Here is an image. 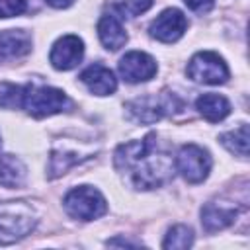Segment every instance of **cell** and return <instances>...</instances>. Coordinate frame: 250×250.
<instances>
[{
  "label": "cell",
  "instance_id": "obj_21",
  "mask_svg": "<svg viewBox=\"0 0 250 250\" xmlns=\"http://www.w3.org/2000/svg\"><path fill=\"white\" fill-rule=\"evenodd\" d=\"M184 2H186V6H188L189 10L199 12V14L209 12V10L213 8V4H215V0H184Z\"/></svg>",
  "mask_w": 250,
  "mask_h": 250
},
{
  "label": "cell",
  "instance_id": "obj_22",
  "mask_svg": "<svg viewBox=\"0 0 250 250\" xmlns=\"http://www.w3.org/2000/svg\"><path fill=\"white\" fill-rule=\"evenodd\" d=\"M49 6H53V8H68L74 0H45Z\"/></svg>",
  "mask_w": 250,
  "mask_h": 250
},
{
  "label": "cell",
  "instance_id": "obj_2",
  "mask_svg": "<svg viewBox=\"0 0 250 250\" xmlns=\"http://www.w3.org/2000/svg\"><path fill=\"white\" fill-rule=\"evenodd\" d=\"M37 225V213L27 201L0 203V244H12L27 236Z\"/></svg>",
  "mask_w": 250,
  "mask_h": 250
},
{
  "label": "cell",
  "instance_id": "obj_18",
  "mask_svg": "<svg viewBox=\"0 0 250 250\" xmlns=\"http://www.w3.org/2000/svg\"><path fill=\"white\" fill-rule=\"evenodd\" d=\"M193 244V230L189 229V227H186V225H176V227H172L170 230H168V234H166V238H164V242H162V248H178V250H182V248H189Z\"/></svg>",
  "mask_w": 250,
  "mask_h": 250
},
{
  "label": "cell",
  "instance_id": "obj_11",
  "mask_svg": "<svg viewBox=\"0 0 250 250\" xmlns=\"http://www.w3.org/2000/svg\"><path fill=\"white\" fill-rule=\"evenodd\" d=\"M84 57V43L78 35H62L55 41L49 61L57 70H70L74 68Z\"/></svg>",
  "mask_w": 250,
  "mask_h": 250
},
{
  "label": "cell",
  "instance_id": "obj_16",
  "mask_svg": "<svg viewBox=\"0 0 250 250\" xmlns=\"http://www.w3.org/2000/svg\"><path fill=\"white\" fill-rule=\"evenodd\" d=\"M195 107L197 111L211 123L223 121L229 113H230V104L225 96L219 94H203L195 100Z\"/></svg>",
  "mask_w": 250,
  "mask_h": 250
},
{
  "label": "cell",
  "instance_id": "obj_9",
  "mask_svg": "<svg viewBox=\"0 0 250 250\" xmlns=\"http://www.w3.org/2000/svg\"><path fill=\"white\" fill-rule=\"evenodd\" d=\"M188 29V18L178 8H168L156 20L150 23V35L162 43H174L178 41L184 31Z\"/></svg>",
  "mask_w": 250,
  "mask_h": 250
},
{
  "label": "cell",
  "instance_id": "obj_7",
  "mask_svg": "<svg viewBox=\"0 0 250 250\" xmlns=\"http://www.w3.org/2000/svg\"><path fill=\"white\" fill-rule=\"evenodd\" d=\"M176 168L189 184H199L209 176L211 156L197 145H184L176 154Z\"/></svg>",
  "mask_w": 250,
  "mask_h": 250
},
{
  "label": "cell",
  "instance_id": "obj_20",
  "mask_svg": "<svg viewBox=\"0 0 250 250\" xmlns=\"http://www.w3.org/2000/svg\"><path fill=\"white\" fill-rule=\"evenodd\" d=\"M25 10V0H0V18L20 16Z\"/></svg>",
  "mask_w": 250,
  "mask_h": 250
},
{
  "label": "cell",
  "instance_id": "obj_4",
  "mask_svg": "<svg viewBox=\"0 0 250 250\" xmlns=\"http://www.w3.org/2000/svg\"><path fill=\"white\" fill-rule=\"evenodd\" d=\"M129 115L139 123H154L162 119L164 115H172L184 107L182 100L174 92H162V94H150L131 100L127 105Z\"/></svg>",
  "mask_w": 250,
  "mask_h": 250
},
{
  "label": "cell",
  "instance_id": "obj_3",
  "mask_svg": "<svg viewBox=\"0 0 250 250\" xmlns=\"http://www.w3.org/2000/svg\"><path fill=\"white\" fill-rule=\"evenodd\" d=\"M20 105L33 117L55 115L70 105L66 94L53 86H23Z\"/></svg>",
  "mask_w": 250,
  "mask_h": 250
},
{
  "label": "cell",
  "instance_id": "obj_19",
  "mask_svg": "<svg viewBox=\"0 0 250 250\" xmlns=\"http://www.w3.org/2000/svg\"><path fill=\"white\" fill-rule=\"evenodd\" d=\"M152 6V0H115L113 10L119 12L123 18H135L143 12H146Z\"/></svg>",
  "mask_w": 250,
  "mask_h": 250
},
{
  "label": "cell",
  "instance_id": "obj_17",
  "mask_svg": "<svg viewBox=\"0 0 250 250\" xmlns=\"http://www.w3.org/2000/svg\"><path fill=\"white\" fill-rule=\"evenodd\" d=\"M219 141L229 152H232V154H236L240 158L248 156V125L246 123H242L240 127H236L232 131L223 133L219 137Z\"/></svg>",
  "mask_w": 250,
  "mask_h": 250
},
{
  "label": "cell",
  "instance_id": "obj_12",
  "mask_svg": "<svg viewBox=\"0 0 250 250\" xmlns=\"http://www.w3.org/2000/svg\"><path fill=\"white\" fill-rule=\"evenodd\" d=\"M80 80H82V84H86V88H88L92 94H96V96L113 94L115 88H117V80H115L113 72H111L107 66L100 64V62H94V64H90L88 68H84L82 74H80Z\"/></svg>",
  "mask_w": 250,
  "mask_h": 250
},
{
  "label": "cell",
  "instance_id": "obj_15",
  "mask_svg": "<svg viewBox=\"0 0 250 250\" xmlns=\"http://www.w3.org/2000/svg\"><path fill=\"white\" fill-rule=\"evenodd\" d=\"M25 178H27V168L18 156L14 154L0 156V186L8 189H18L23 186Z\"/></svg>",
  "mask_w": 250,
  "mask_h": 250
},
{
  "label": "cell",
  "instance_id": "obj_1",
  "mask_svg": "<svg viewBox=\"0 0 250 250\" xmlns=\"http://www.w3.org/2000/svg\"><path fill=\"white\" fill-rule=\"evenodd\" d=\"M115 168L137 189H154L174 178V160L168 152L158 150L156 133L143 141H129L115 148Z\"/></svg>",
  "mask_w": 250,
  "mask_h": 250
},
{
  "label": "cell",
  "instance_id": "obj_6",
  "mask_svg": "<svg viewBox=\"0 0 250 250\" xmlns=\"http://www.w3.org/2000/svg\"><path fill=\"white\" fill-rule=\"evenodd\" d=\"M188 76L199 84H225L229 78V66L217 53L201 51L189 59Z\"/></svg>",
  "mask_w": 250,
  "mask_h": 250
},
{
  "label": "cell",
  "instance_id": "obj_14",
  "mask_svg": "<svg viewBox=\"0 0 250 250\" xmlns=\"http://www.w3.org/2000/svg\"><path fill=\"white\" fill-rule=\"evenodd\" d=\"M31 51V37L23 29L0 31V62L23 57Z\"/></svg>",
  "mask_w": 250,
  "mask_h": 250
},
{
  "label": "cell",
  "instance_id": "obj_13",
  "mask_svg": "<svg viewBox=\"0 0 250 250\" xmlns=\"http://www.w3.org/2000/svg\"><path fill=\"white\" fill-rule=\"evenodd\" d=\"M98 37L102 45L109 51H117L127 43V31L115 14H104L98 21Z\"/></svg>",
  "mask_w": 250,
  "mask_h": 250
},
{
  "label": "cell",
  "instance_id": "obj_5",
  "mask_svg": "<svg viewBox=\"0 0 250 250\" xmlns=\"http://www.w3.org/2000/svg\"><path fill=\"white\" fill-rule=\"evenodd\" d=\"M64 209L70 217L80 221H94L107 211L104 195L92 186H78L64 195Z\"/></svg>",
  "mask_w": 250,
  "mask_h": 250
},
{
  "label": "cell",
  "instance_id": "obj_10",
  "mask_svg": "<svg viewBox=\"0 0 250 250\" xmlns=\"http://www.w3.org/2000/svg\"><path fill=\"white\" fill-rule=\"evenodd\" d=\"M238 211H240L238 203L225 201V199L209 201L201 207V225L207 232L223 230V229H227L229 225H232L236 221Z\"/></svg>",
  "mask_w": 250,
  "mask_h": 250
},
{
  "label": "cell",
  "instance_id": "obj_8",
  "mask_svg": "<svg viewBox=\"0 0 250 250\" xmlns=\"http://www.w3.org/2000/svg\"><path fill=\"white\" fill-rule=\"evenodd\" d=\"M119 74L129 84L146 82L156 74V61L143 51H131L125 57H121Z\"/></svg>",
  "mask_w": 250,
  "mask_h": 250
},
{
  "label": "cell",
  "instance_id": "obj_23",
  "mask_svg": "<svg viewBox=\"0 0 250 250\" xmlns=\"http://www.w3.org/2000/svg\"><path fill=\"white\" fill-rule=\"evenodd\" d=\"M0 148H2V137H0Z\"/></svg>",
  "mask_w": 250,
  "mask_h": 250
}]
</instances>
